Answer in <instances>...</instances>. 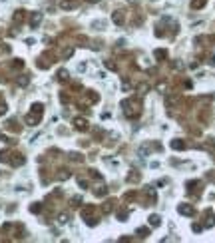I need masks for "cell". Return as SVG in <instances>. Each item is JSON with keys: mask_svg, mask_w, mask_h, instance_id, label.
<instances>
[{"mask_svg": "<svg viewBox=\"0 0 215 243\" xmlns=\"http://www.w3.org/2000/svg\"><path fill=\"white\" fill-rule=\"evenodd\" d=\"M203 4H205V0H193L191 6H193V8H199V6H203Z\"/></svg>", "mask_w": 215, "mask_h": 243, "instance_id": "obj_1", "label": "cell"}]
</instances>
